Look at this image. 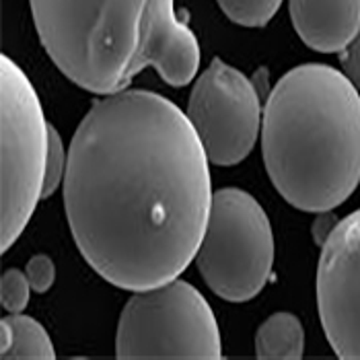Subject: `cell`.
Returning <instances> with one entry per match:
<instances>
[{"label":"cell","instance_id":"1","mask_svg":"<svg viewBox=\"0 0 360 360\" xmlns=\"http://www.w3.org/2000/svg\"><path fill=\"white\" fill-rule=\"evenodd\" d=\"M208 165L190 117L163 95L97 99L72 134L62 181L84 262L124 290L179 278L210 217Z\"/></svg>","mask_w":360,"mask_h":360},{"label":"cell","instance_id":"2","mask_svg":"<svg viewBox=\"0 0 360 360\" xmlns=\"http://www.w3.org/2000/svg\"><path fill=\"white\" fill-rule=\"evenodd\" d=\"M46 54L95 95L126 91L144 68L171 86L192 83L200 44L175 0H29Z\"/></svg>","mask_w":360,"mask_h":360},{"label":"cell","instance_id":"3","mask_svg":"<svg viewBox=\"0 0 360 360\" xmlns=\"http://www.w3.org/2000/svg\"><path fill=\"white\" fill-rule=\"evenodd\" d=\"M268 175L290 206L332 212L360 184V95L344 72L301 64L270 91L262 120Z\"/></svg>","mask_w":360,"mask_h":360},{"label":"cell","instance_id":"4","mask_svg":"<svg viewBox=\"0 0 360 360\" xmlns=\"http://www.w3.org/2000/svg\"><path fill=\"white\" fill-rule=\"evenodd\" d=\"M0 95V250L8 251L44 200L50 124L27 75L8 56H2Z\"/></svg>","mask_w":360,"mask_h":360},{"label":"cell","instance_id":"5","mask_svg":"<svg viewBox=\"0 0 360 360\" xmlns=\"http://www.w3.org/2000/svg\"><path fill=\"white\" fill-rule=\"evenodd\" d=\"M195 264L206 286L224 301L245 303L262 292L274 268V233L253 195L239 188L212 194Z\"/></svg>","mask_w":360,"mask_h":360},{"label":"cell","instance_id":"6","mask_svg":"<svg viewBox=\"0 0 360 360\" xmlns=\"http://www.w3.org/2000/svg\"><path fill=\"white\" fill-rule=\"evenodd\" d=\"M115 356L222 359L217 317L200 290L177 278L134 290L120 315Z\"/></svg>","mask_w":360,"mask_h":360},{"label":"cell","instance_id":"7","mask_svg":"<svg viewBox=\"0 0 360 360\" xmlns=\"http://www.w3.org/2000/svg\"><path fill=\"white\" fill-rule=\"evenodd\" d=\"M212 165L241 163L259 134L262 99L255 83L235 66L214 58L195 79L188 113Z\"/></svg>","mask_w":360,"mask_h":360},{"label":"cell","instance_id":"8","mask_svg":"<svg viewBox=\"0 0 360 360\" xmlns=\"http://www.w3.org/2000/svg\"><path fill=\"white\" fill-rule=\"evenodd\" d=\"M317 307L333 352L360 360V210L338 221L321 245Z\"/></svg>","mask_w":360,"mask_h":360},{"label":"cell","instance_id":"9","mask_svg":"<svg viewBox=\"0 0 360 360\" xmlns=\"http://www.w3.org/2000/svg\"><path fill=\"white\" fill-rule=\"evenodd\" d=\"M299 37L315 52H342L360 31V0H288Z\"/></svg>","mask_w":360,"mask_h":360},{"label":"cell","instance_id":"10","mask_svg":"<svg viewBox=\"0 0 360 360\" xmlns=\"http://www.w3.org/2000/svg\"><path fill=\"white\" fill-rule=\"evenodd\" d=\"M2 346L0 354L4 360H54L52 340L44 326L29 315L11 313L2 319Z\"/></svg>","mask_w":360,"mask_h":360},{"label":"cell","instance_id":"11","mask_svg":"<svg viewBox=\"0 0 360 360\" xmlns=\"http://www.w3.org/2000/svg\"><path fill=\"white\" fill-rule=\"evenodd\" d=\"M305 350V332L297 315H270L255 333V356L264 360H299Z\"/></svg>","mask_w":360,"mask_h":360},{"label":"cell","instance_id":"12","mask_svg":"<svg viewBox=\"0 0 360 360\" xmlns=\"http://www.w3.org/2000/svg\"><path fill=\"white\" fill-rule=\"evenodd\" d=\"M222 13L241 27H264L278 13L282 0H217Z\"/></svg>","mask_w":360,"mask_h":360},{"label":"cell","instance_id":"13","mask_svg":"<svg viewBox=\"0 0 360 360\" xmlns=\"http://www.w3.org/2000/svg\"><path fill=\"white\" fill-rule=\"evenodd\" d=\"M31 282L21 270H6L0 280V303L8 313H23L31 297Z\"/></svg>","mask_w":360,"mask_h":360},{"label":"cell","instance_id":"14","mask_svg":"<svg viewBox=\"0 0 360 360\" xmlns=\"http://www.w3.org/2000/svg\"><path fill=\"white\" fill-rule=\"evenodd\" d=\"M68 165V150H64V142L58 130L50 124V148H48V165H46V179H44V194L41 198H50L64 181Z\"/></svg>","mask_w":360,"mask_h":360},{"label":"cell","instance_id":"15","mask_svg":"<svg viewBox=\"0 0 360 360\" xmlns=\"http://www.w3.org/2000/svg\"><path fill=\"white\" fill-rule=\"evenodd\" d=\"M25 274H27L31 288L35 292H48L56 280V266L54 262H52V257L44 255V253L33 255L27 262Z\"/></svg>","mask_w":360,"mask_h":360},{"label":"cell","instance_id":"16","mask_svg":"<svg viewBox=\"0 0 360 360\" xmlns=\"http://www.w3.org/2000/svg\"><path fill=\"white\" fill-rule=\"evenodd\" d=\"M340 64L346 75V79L354 84L356 89L360 86V31L356 37L340 52Z\"/></svg>","mask_w":360,"mask_h":360},{"label":"cell","instance_id":"17","mask_svg":"<svg viewBox=\"0 0 360 360\" xmlns=\"http://www.w3.org/2000/svg\"><path fill=\"white\" fill-rule=\"evenodd\" d=\"M338 224V219H333L330 212H321V217L317 219L315 226H313V233H315V241L319 245H323V241L330 237V233L333 231V226Z\"/></svg>","mask_w":360,"mask_h":360}]
</instances>
